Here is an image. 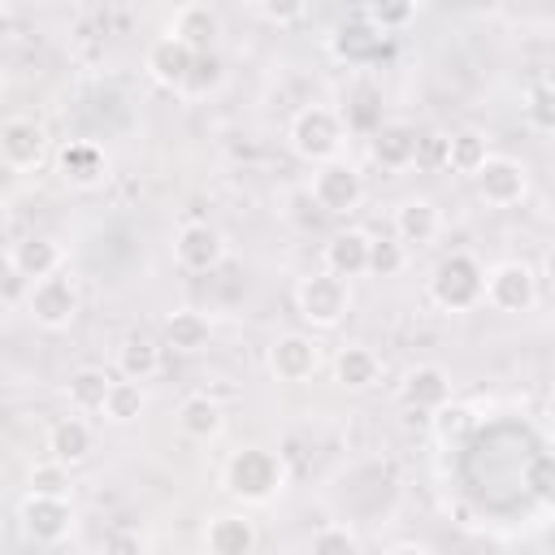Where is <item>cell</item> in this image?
<instances>
[{"instance_id":"cell-1","label":"cell","mask_w":555,"mask_h":555,"mask_svg":"<svg viewBox=\"0 0 555 555\" xmlns=\"http://www.w3.org/2000/svg\"><path fill=\"white\" fill-rule=\"evenodd\" d=\"M221 481L243 503H269L282 490V460L273 451H264V447H238L225 460Z\"/></svg>"},{"instance_id":"cell-2","label":"cell","mask_w":555,"mask_h":555,"mask_svg":"<svg viewBox=\"0 0 555 555\" xmlns=\"http://www.w3.org/2000/svg\"><path fill=\"white\" fill-rule=\"evenodd\" d=\"M286 139H291L295 156H304L312 165H330V160H338V147L347 139V121L325 104H308L291 117Z\"/></svg>"},{"instance_id":"cell-3","label":"cell","mask_w":555,"mask_h":555,"mask_svg":"<svg viewBox=\"0 0 555 555\" xmlns=\"http://www.w3.org/2000/svg\"><path fill=\"white\" fill-rule=\"evenodd\" d=\"M481 282H486V269L468 251H451L438 260L429 278V295L447 312H468L473 304H481Z\"/></svg>"},{"instance_id":"cell-4","label":"cell","mask_w":555,"mask_h":555,"mask_svg":"<svg viewBox=\"0 0 555 555\" xmlns=\"http://www.w3.org/2000/svg\"><path fill=\"white\" fill-rule=\"evenodd\" d=\"M295 308H299V317H304L312 330H334V325L347 317V308H351V286H347L343 278L317 269V273H308V278L295 286Z\"/></svg>"},{"instance_id":"cell-5","label":"cell","mask_w":555,"mask_h":555,"mask_svg":"<svg viewBox=\"0 0 555 555\" xmlns=\"http://www.w3.org/2000/svg\"><path fill=\"white\" fill-rule=\"evenodd\" d=\"M481 299L494 308V312H529L533 299H538V278L525 260H503L486 273L481 282Z\"/></svg>"},{"instance_id":"cell-6","label":"cell","mask_w":555,"mask_h":555,"mask_svg":"<svg viewBox=\"0 0 555 555\" xmlns=\"http://www.w3.org/2000/svg\"><path fill=\"white\" fill-rule=\"evenodd\" d=\"M308 199H312L321 212H334V217H338V212H351V208H360V199H364V178H360L356 165L330 160V165H321V169L312 173Z\"/></svg>"},{"instance_id":"cell-7","label":"cell","mask_w":555,"mask_h":555,"mask_svg":"<svg viewBox=\"0 0 555 555\" xmlns=\"http://www.w3.org/2000/svg\"><path fill=\"white\" fill-rule=\"evenodd\" d=\"M26 308H30L35 325H43V330H69L74 317H78V286H74V278L69 273H52V278L35 282L30 295H26Z\"/></svg>"},{"instance_id":"cell-8","label":"cell","mask_w":555,"mask_h":555,"mask_svg":"<svg viewBox=\"0 0 555 555\" xmlns=\"http://www.w3.org/2000/svg\"><path fill=\"white\" fill-rule=\"evenodd\" d=\"M473 182H477V195H481L486 204L512 208V204H520L525 191H529V169H525L520 160H512V156H486V165L473 173Z\"/></svg>"},{"instance_id":"cell-9","label":"cell","mask_w":555,"mask_h":555,"mask_svg":"<svg viewBox=\"0 0 555 555\" xmlns=\"http://www.w3.org/2000/svg\"><path fill=\"white\" fill-rule=\"evenodd\" d=\"M17 520H22L26 538H35V542H61V538H69L74 512H69V499L26 494L22 507H17Z\"/></svg>"},{"instance_id":"cell-10","label":"cell","mask_w":555,"mask_h":555,"mask_svg":"<svg viewBox=\"0 0 555 555\" xmlns=\"http://www.w3.org/2000/svg\"><path fill=\"white\" fill-rule=\"evenodd\" d=\"M173 256H178L182 269H191V273H208V269L221 264V256H225V238H221L217 225H208V221H191V225L178 230V238H173Z\"/></svg>"},{"instance_id":"cell-11","label":"cell","mask_w":555,"mask_h":555,"mask_svg":"<svg viewBox=\"0 0 555 555\" xmlns=\"http://www.w3.org/2000/svg\"><path fill=\"white\" fill-rule=\"evenodd\" d=\"M43 152H48V134L30 117H9L0 126V160L9 169H35L43 160Z\"/></svg>"},{"instance_id":"cell-12","label":"cell","mask_w":555,"mask_h":555,"mask_svg":"<svg viewBox=\"0 0 555 555\" xmlns=\"http://www.w3.org/2000/svg\"><path fill=\"white\" fill-rule=\"evenodd\" d=\"M317 364H321V351L308 334H278L269 347V369L278 382H304L317 373Z\"/></svg>"},{"instance_id":"cell-13","label":"cell","mask_w":555,"mask_h":555,"mask_svg":"<svg viewBox=\"0 0 555 555\" xmlns=\"http://www.w3.org/2000/svg\"><path fill=\"white\" fill-rule=\"evenodd\" d=\"M399 399L412 412H438L442 403H451V373L442 364H416V369H408Z\"/></svg>"},{"instance_id":"cell-14","label":"cell","mask_w":555,"mask_h":555,"mask_svg":"<svg viewBox=\"0 0 555 555\" xmlns=\"http://www.w3.org/2000/svg\"><path fill=\"white\" fill-rule=\"evenodd\" d=\"M169 35H173L178 43H186L195 56H199V52H212V39L221 35V13H217L212 4H182V9H173V17H169Z\"/></svg>"},{"instance_id":"cell-15","label":"cell","mask_w":555,"mask_h":555,"mask_svg":"<svg viewBox=\"0 0 555 555\" xmlns=\"http://www.w3.org/2000/svg\"><path fill=\"white\" fill-rule=\"evenodd\" d=\"M56 165H61V178L69 182V186H100L104 178H108V156H104V147L100 143H91V139H74V143H65L61 147V156H56Z\"/></svg>"},{"instance_id":"cell-16","label":"cell","mask_w":555,"mask_h":555,"mask_svg":"<svg viewBox=\"0 0 555 555\" xmlns=\"http://www.w3.org/2000/svg\"><path fill=\"white\" fill-rule=\"evenodd\" d=\"M143 65H147V74H152L160 87L182 91V82H186L191 65H195V52H191L186 43H178L173 35H160V39H152V48H147Z\"/></svg>"},{"instance_id":"cell-17","label":"cell","mask_w":555,"mask_h":555,"mask_svg":"<svg viewBox=\"0 0 555 555\" xmlns=\"http://www.w3.org/2000/svg\"><path fill=\"white\" fill-rule=\"evenodd\" d=\"M416 147H421V134L408 121H382L369 143V152L382 169H408L416 160Z\"/></svg>"},{"instance_id":"cell-18","label":"cell","mask_w":555,"mask_h":555,"mask_svg":"<svg viewBox=\"0 0 555 555\" xmlns=\"http://www.w3.org/2000/svg\"><path fill=\"white\" fill-rule=\"evenodd\" d=\"M208 555H256V525L238 512H221L204 529Z\"/></svg>"},{"instance_id":"cell-19","label":"cell","mask_w":555,"mask_h":555,"mask_svg":"<svg viewBox=\"0 0 555 555\" xmlns=\"http://www.w3.org/2000/svg\"><path fill=\"white\" fill-rule=\"evenodd\" d=\"M325 273L351 282L369 273V234L364 230H343L325 243Z\"/></svg>"},{"instance_id":"cell-20","label":"cell","mask_w":555,"mask_h":555,"mask_svg":"<svg viewBox=\"0 0 555 555\" xmlns=\"http://www.w3.org/2000/svg\"><path fill=\"white\" fill-rule=\"evenodd\" d=\"M91 451H95V434H91V425H87L82 416H61V421L48 429V455H52L56 464L74 468V464H82Z\"/></svg>"},{"instance_id":"cell-21","label":"cell","mask_w":555,"mask_h":555,"mask_svg":"<svg viewBox=\"0 0 555 555\" xmlns=\"http://www.w3.org/2000/svg\"><path fill=\"white\" fill-rule=\"evenodd\" d=\"M442 230V217L434 208V199H403L395 208V243H416L429 247Z\"/></svg>"},{"instance_id":"cell-22","label":"cell","mask_w":555,"mask_h":555,"mask_svg":"<svg viewBox=\"0 0 555 555\" xmlns=\"http://www.w3.org/2000/svg\"><path fill=\"white\" fill-rule=\"evenodd\" d=\"M221 425H225L221 403H217L208 390H195V395H186V399L178 403V429H182L186 438L208 442V438H217V434H221Z\"/></svg>"},{"instance_id":"cell-23","label":"cell","mask_w":555,"mask_h":555,"mask_svg":"<svg viewBox=\"0 0 555 555\" xmlns=\"http://www.w3.org/2000/svg\"><path fill=\"white\" fill-rule=\"evenodd\" d=\"M117 373L126 377V382H152L156 373H160V347L147 338V334H126L121 343H117Z\"/></svg>"},{"instance_id":"cell-24","label":"cell","mask_w":555,"mask_h":555,"mask_svg":"<svg viewBox=\"0 0 555 555\" xmlns=\"http://www.w3.org/2000/svg\"><path fill=\"white\" fill-rule=\"evenodd\" d=\"M56 269H61V247H56L52 238L30 234V238H22V243L13 247V273H17V278L43 282V278H52Z\"/></svg>"},{"instance_id":"cell-25","label":"cell","mask_w":555,"mask_h":555,"mask_svg":"<svg viewBox=\"0 0 555 555\" xmlns=\"http://www.w3.org/2000/svg\"><path fill=\"white\" fill-rule=\"evenodd\" d=\"M382 377V360L369 347H343L334 356V382L347 390H369Z\"/></svg>"},{"instance_id":"cell-26","label":"cell","mask_w":555,"mask_h":555,"mask_svg":"<svg viewBox=\"0 0 555 555\" xmlns=\"http://www.w3.org/2000/svg\"><path fill=\"white\" fill-rule=\"evenodd\" d=\"M208 338H212V325H208L204 312L178 308V312L165 317V343L173 351H199V347H208Z\"/></svg>"},{"instance_id":"cell-27","label":"cell","mask_w":555,"mask_h":555,"mask_svg":"<svg viewBox=\"0 0 555 555\" xmlns=\"http://www.w3.org/2000/svg\"><path fill=\"white\" fill-rule=\"evenodd\" d=\"M108 386H113V377H108L104 369H95V364H82V369H74V373H69V386H65V395H69V403H74L78 412H100V408H104V395H108Z\"/></svg>"},{"instance_id":"cell-28","label":"cell","mask_w":555,"mask_h":555,"mask_svg":"<svg viewBox=\"0 0 555 555\" xmlns=\"http://www.w3.org/2000/svg\"><path fill=\"white\" fill-rule=\"evenodd\" d=\"M486 156H490L486 134L473 130V126H464V130H455V134L447 139V165H451L455 173H468V178H473V173L486 165Z\"/></svg>"},{"instance_id":"cell-29","label":"cell","mask_w":555,"mask_h":555,"mask_svg":"<svg viewBox=\"0 0 555 555\" xmlns=\"http://www.w3.org/2000/svg\"><path fill=\"white\" fill-rule=\"evenodd\" d=\"M143 408H147V395H143V386L139 382H113L108 386V395H104V416L113 421V425H130V421H139L143 416Z\"/></svg>"},{"instance_id":"cell-30","label":"cell","mask_w":555,"mask_h":555,"mask_svg":"<svg viewBox=\"0 0 555 555\" xmlns=\"http://www.w3.org/2000/svg\"><path fill=\"white\" fill-rule=\"evenodd\" d=\"M30 494H43V499H69V468L56 464V460H43L30 468Z\"/></svg>"},{"instance_id":"cell-31","label":"cell","mask_w":555,"mask_h":555,"mask_svg":"<svg viewBox=\"0 0 555 555\" xmlns=\"http://www.w3.org/2000/svg\"><path fill=\"white\" fill-rule=\"evenodd\" d=\"M217 87H221V61H217V52H199L182 82V95H208Z\"/></svg>"},{"instance_id":"cell-32","label":"cell","mask_w":555,"mask_h":555,"mask_svg":"<svg viewBox=\"0 0 555 555\" xmlns=\"http://www.w3.org/2000/svg\"><path fill=\"white\" fill-rule=\"evenodd\" d=\"M312 555H360V538L347 525H321L312 533Z\"/></svg>"},{"instance_id":"cell-33","label":"cell","mask_w":555,"mask_h":555,"mask_svg":"<svg viewBox=\"0 0 555 555\" xmlns=\"http://www.w3.org/2000/svg\"><path fill=\"white\" fill-rule=\"evenodd\" d=\"M403 243H395V238H369V273H377V278H395L399 269H403Z\"/></svg>"},{"instance_id":"cell-34","label":"cell","mask_w":555,"mask_h":555,"mask_svg":"<svg viewBox=\"0 0 555 555\" xmlns=\"http://www.w3.org/2000/svg\"><path fill=\"white\" fill-rule=\"evenodd\" d=\"M525 113H529V121H533L542 134H546V130H555V95H551V87H546V82H538V87L529 91Z\"/></svg>"},{"instance_id":"cell-35","label":"cell","mask_w":555,"mask_h":555,"mask_svg":"<svg viewBox=\"0 0 555 555\" xmlns=\"http://www.w3.org/2000/svg\"><path fill=\"white\" fill-rule=\"evenodd\" d=\"M412 17H416V4H373V9H364V22L373 30H395Z\"/></svg>"},{"instance_id":"cell-36","label":"cell","mask_w":555,"mask_h":555,"mask_svg":"<svg viewBox=\"0 0 555 555\" xmlns=\"http://www.w3.org/2000/svg\"><path fill=\"white\" fill-rule=\"evenodd\" d=\"M434 425H438L442 438H455V434H464V429L473 425V412L460 408V403H442V408L434 412Z\"/></svg>"},{"instance_id":"cell-37","label":"cell","mask_w":555,"mask_h":555,"mask_svg":"<svg viewBox=\"0 0 555 555\" xmlns=\"http://www.w3.org/2000/svg\"><path fill=\"white\" fill-rule=\"evenodd\" d=\"M525 481L538 499H551V455H533L529 468H525Z\"/></svg>"},{"instance_id":"cell-38","label":"cell","mask_w":555,"mask_h":555,"mask_svg":"<svg viewBox=\"0 0 555 555\" xmlns=\"http://www.w3.org/2000/svg\"><path fill=\"white\" fill-rule=\"evenodd\" d=\"M308 9L299 4V0H286V4H256V17H264V22H295V17H304Z\"/></svg>"},{"instance_id":"cell-39","label":"cell","mask_w":555,"mask_h":555,"mask_svg":"<svg viewBox=\"0 0 555 555\" xmlns=\"http://www.w3.org/2000/svg\"><path fill=\"white\" fill-rule=\"evenodd\" d=\"M104 555H143V542L134 533H126V529H113L104 538Z\"/></svg>"},{"instance_id":"cell-40","label":"cell","mask_w":555,"mask_h":555,"mask_svg":"<svg viewBox=\"0 0 555 555\" xmlns=\"http://www.w3.org/2000/svg\"><path fill=\"white\" fill-rule=\"evenodd\" d=\"M386 555H434L429 546H416V542H399V546H390Z\"/></svg>"},{"instance_id":"cell-41","label":"cell","mask_w":555,"mask_h":555,"mask_svg":"<svg viewBox=\"0 0 555 555\" xmlns=\"http://www.w3.org/2000/svg\"><path fill=\"white\" fill-rule=\"evenodd\" d=\"M9 35H13V17H9V9L0 4V43H4Z\"/></svg>"},{"instance_id":"cell-42","label":"cell","mask_w":555,"mask_h":555,"mask_svg":"<svg viewBox=\"0 0 555 555\" xmlns=\"http://www.w3.org/2000/svg\"><path fill=\"white\" fill-rule=\"evenodd\" d=\"M269 555H286V551H269Z\"/></svg>"}]
</instances>
